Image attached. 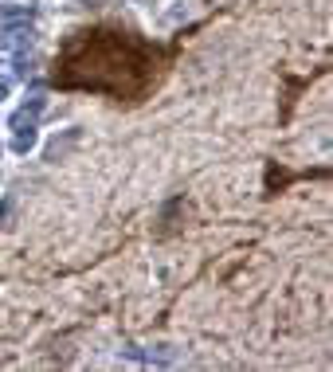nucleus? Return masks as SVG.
<instances>
[{"label":"nucleus","instance_id":"1","mask_svg":"<svg viewBox=\"0 0 333 372\" xmlns=\"http://www.w3.org/2000/svg\"><path fill=\"white\" fill-rule=\"evenodd\" d=\"M32 28L28 24H4V32H0V51H28L32 47Z\"/></svg>","mask_w":333,"mask_h":372},{"label":"nucleus","instance_id":"2","mask_svg":"<svg viewBox=\"0 0 333 372\" xmlns=\"http://www.w3.org/2000/svg\"><path fill=\"white\" fill-rule=\"evenodd\" d=\"M32 4H0V20L4 24H28L32 20Z\"/></svg>","mask_w":333,"mask_h":372},{"label":"nucleus","instance_id":"3","mask_svg":"<svg viewBox=\"0 0 333 372\" xmlns=\"http://www.w3.org/2000/svg\"><path fill=\"white\" fill-rule=\"evenodd\" d=\"M12 149H16V153H28V149H35V126H24V129H16V137H12Z\"/></svg>","mask_w":333,"mask_h":372},{"label":"nucleus","instance_id":"4","mask_svg":"<svg viewBox=\"0 0 333 372\" xmlns=\"http://www.w3.org/2000/svg\"><path fill=\"white\" fill-rule=\"evenodd\" d=\"M16 75L28 79V75H32V63H28V59H16Z\"/></svg>","mask_w":333,"mask_h":372},{"label":"nucleus","instance_id":"5","mask_svg":"<svg viewBox=\"0 0 333 372\" xmlns=\"http://www.w3.org/2000/svg\"><path fill=\"white\" fill-rule=\"evenodd\" d=\"M8 98V83H4V79H0V102Z\"/></svg>","mask_w":333,"mask_h":372},{"label":"nucleus","instance_id":"6","mask_svg":"<svg viewBox=\"0 0 333 372\" xmlns=\"http://www.w3.org/2000/svg\"><path fill=\"white\" fill-rule=\"evenodd\" d=\"M86 4H103V0H86Z\"/></svg>","mask_w":333,"mask_h":372}]
</instances>
